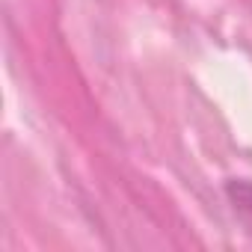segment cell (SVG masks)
<instances>
[{
  "mask_svg": "<svg viewBox=\"0 0 252 252\" xmlns=\"http://www.w3.org/2000/svg\"><path fill=\"white\" fill-rule=\"evenodd\" d=\"M222 190H225V199H228L237 222L252 237V181L249 178H228Z\"/></svg>",
  "mask_w": 252,
  "mask_h": 252,
  "instance_id": "1",
  "label": "cell"
}]
</instances>
